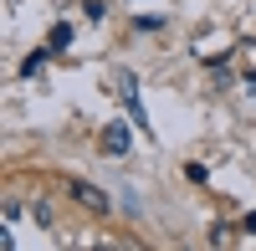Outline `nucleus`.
Wrapping results in <instances>:
<instances>
[{
    "label": "nucleus",
    "mask_w": 256,
    "mask_h": 251,
    "mask_svg": "<svg viewBox=\"0 0 256 251\" xmlns=\"http://www.w3.org/2000/svg\"><path fill=\"white\" fill-rule=\"evenodd\" d=\"M102 154H113V159L128 154V128L123 123H108V128H102Z\"/></svg>",
    "instance_id": "obj_2"
},
{
    "label": "nucleus",
    "mask_w": 256,
    "mask_h": 251,
    "mask_svg": "<svg viewBox=\"0 0 256 251\" xmlns=\"http://www.w3.org/2000/svg\"><path fill=\"white\" fill-rule=\"evenodd\" d=\"M246 231H256V210H251V216H246Z\"/></svg>",
    "instance_id": "obj_4"
},
{
    "label": "nucleus",
    "mask_w": 256,
    "mask_h": 251,
    "mask_svg": "<svg viewBox=\"0 0 256 251\" xmlns=\"http://www.w3.org/2000/svg\"><path fill=\"white\" fill-rule=\"evenodd\" d=\"M41 67H46V52H31V56H26V77H36Z\"/></svg>",
    "instance_id": "obj_3"
},
{
    "label": "nucleus",
    "mask_w": 256,
    "mask_h": 251,
    "mask_svg": "<svg viewBox=\"0 0 256 251\" xmlns=\"http://www.w3.org/2000/svg\"><path fill=\"white\" fill-rule=\"evenodd\" d=\"M72 200H82V205H88L92 216H108V205H113V200L102 195L98 184H88V180H72Z\"/></svg>",
    "instance_id": "obj_1"
}]
</instances>
